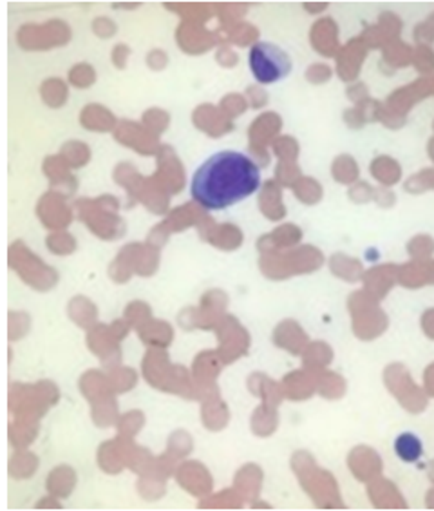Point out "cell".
Here are the masks:
<instances>
[{
  "label": "cell",
  "instance_id": "cell-1",
  "mask_svg": "<svg viewBox=\"0 0 434 511\" xmlns=\"http://www.w3.org/2000/svg\"><path fill=\"white\" fill-rule=\"evenodd\" d=\"M261 185L257 164L237 151L212 155L192 176L190 194L208 210L232 207L252 196Z\"/></svg>",
  "mask_w": 434,
  "mask_h": 511
},
{
  "label": "cell",
  "instance_id": "cell-2",
  "mask_svg": "<svg viewBox=\"0 0 434 511\" xmlns=\"http://www.w3.org/2000/svg\"><path fill=\"white\" fill-rule=\"evenodd\" d=\"M248 60L254 78L261 84H276L287 78L291 71V60L287 51L272 42L254 44Z\"/></svg>",
  "mask_w": 434,
  "mask_h": 511
},
{
  "label": "cell",
  "instance_id": "cell-3",
  "mask_svg": "<svg viewBox=\"0 0 434 511\" xmlns=\"http://www.w3.org/2000/svg\"><path fill=\"white\" fill-rule=\"evenodd\" d=\"M395 452L404 463H417L424 454L422 441L415 434H402L395 441Z\"/></svg>",
  "mask_w": 434,
  "mask_h": 511
}]
</instances>
